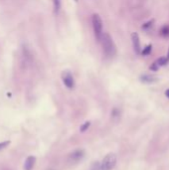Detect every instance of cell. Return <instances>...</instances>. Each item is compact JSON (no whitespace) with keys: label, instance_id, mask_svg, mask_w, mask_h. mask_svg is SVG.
<instances>
[{"label":"cell","instance_id":"7a4b0ae2","mask_svg":"<svg viewBox=\"0 0 169 170\" xmlns=\"http://www.w3.org/2000/svg\"><path fill=\"white\" fill-rule=\"evenodd\" d=\"M92 24H93L94 36L98 39V41H100L102 34H104V31H102V18L100 17V15L94 14L92 16Z\"/></svg>","mask_w":169,"mask_h":170},{"label":"cell","instance_id":"30bf717a","mask_svg":"<svg viewBox=\"0 0 169 170\" xmlns=\"http://www.w3.org/2000/svg\"><path fill=\"white\" fill-rule=\"evenodd\" d=\"M160 34H161V36H163V37H169V26L166 25L162 27V29L160 30Z\"/></svg>","mask_w":169,"mask_h":170},{"label":"cell","instance_id":"7c38bea8","mask_svg":"<svg viewBox=\"0 0 169 170\" xmlns=\"http://www.w3.org/2000/svg\"><path fill=\"white\" fill-rule=\"evenodd\" d=\"M90 127V121H86V123H83V125L80 127V131L85 132V131H86V129H88Z\"/></svg>","mask_w":169,"mask_h":170},{"label":"cell","instance_id":"5bb4252c","mask_svg":"<svg viewBox=\"0 0 169 170\" xmlns=\"http://www.w3.org/2000/svg\"><path fill=\"white\" fill-rule=\"evenodd\" d=\"M150 52H151V45H149L148 47H146L145 49H144V50L141 52V53H142V55H144V56H147L148 54L150 53Z\"/></svg>","mask_w":169,"mask_h":170},{"label":"cell","instance_id":"9a60e30c","mask_svg":"<svg viewBox=\"0 0 169 170\" xmlns=\"http://www.w3.org/2000/svg\"><path fill=\"white\" fill-rule=\"evenodd\" d=\"M10 144V141H3V142H0V150L3 148H5L7 145Z\"/></svg>","mask_w":169,"mask_h":170},{"label":"cell","instance_id":"6da1fadb","mask_svg":"<svg viewBox=\"0 0 169 170\" xmlns=\"http://www.w3.org/2000/svg\"><path fill=\"white\" fill-rule=\"evenodd\" d=\"M100 42L102 43V50H104V53L106 54V57L112 58V57L115 55V53H117V48H115L114 42L113 38L110 37V35L104 33L100 40Z\"/></svg>","mask_w":169,"mask_h":170},{"label":"cell","instance_id":"8992f818","mask_svg":"<svg viewBox=\"0 0 169 170\" xmlns=\"http://www.w3.org/2000/svg\"><path fill=\"white\" fill-rule=\"evenodd\" d=\"M131 41H133V47L135 52V54H140V40H139L137 33L131 34Z\"/></svg>","mask_w":169,"mask_h":170},{"label":"cell","instance_id":"3957f363","mask_svg":"<svg viewBox=\"0 0 169 170\" xmlns=\"http://www.w3.org/2000/svg\"><path fill=\"white\" fill-rule=\"evenodd\" d=\"M117 164V155L114 153H109L105 156L101 163L102 170H113Z\"/></svg>","mask_w":169,"mask_h":170},{"label":"cell","instance_id":"52a82bcc","mask_svg":"<svg viewBox=\"0 0 169 170\" xmlns=\"http://www.w3.org/2000/svg\"><path fill=\"white\" fill-rule=\"evenodd\" d=\"M35 162H36L35 156H33V155L28 156L25 160V162H24V166H23L24 170H32L35 165Z\"/></svg>","mask_w":169,"mask_h":170},{"label":"cell","instance_id":"5b68a950","mask_svg":"<svg viewBox=\"0 0 169 170\" xmlns=\"http://www.w3.org/2000/svg\"><path fill=\"white\" fill-rule=\"evenodd\" d=\"M62 81L66 87H67L69 90H72V89L75 88V80H74L73 75L69 71H65L62 74Z\"/></svg>","mask_w":169,"mask_h":170},{"label":"cell","instance_id":"4fadbf2b","mask_svg":"<svg viewBox=\"0 0 169 170\" xmlns=\"http://www.w3.org/2000/svg\"><path fill=\"white\" fill-rule=\"evenodd\" d=\"M90 170H102L101 169V163L98 162V161H94V162L92 164V166H90Z\"/></svg>","mask_w":169,"mask_h":170},{"label":"cell","instance_id":"e0dca14e","mask_svg":"<svg viewBox=\"0 0 169 170\" xmlns=\"http://www.w3.org/2000/svg\"><path fill=\"white\" fill-rule=\"evenodd\" d=\"M167 61H169V50H168V54H167V57H166Z\"/></svg>","mask_w":169,"mask_h":170},{"label":"cell","instance_id":"9c48e42d","mask_svg":"<svg viewBox=\"0 0 169 170\" xmlns=\"http://www.w3.org/2000/svg\"><path fill=\"white\" fill-rule=\"evenodd\" d=\"M140 81L143 83H145V84H151V83L156 82L157 79L152 75H143V76L140 77Z\"/></svg>","mask_w":169,"mask_h":170},{"label":"cell","instance_id":"8fae6325","mask_svg":"<svg viewBox=\"0 0 169 170\" xmlns=\"http://www.w3.org/2000/svg\"><path fill=\"white\" fill-rule=\"evenodd\" d=\"M53 6H54V10L56 13L60 11L61 8V0H53Z\"/></svg>","mask_w":169,"mask_h":170},{"label":"cell","instance_id":"ba28073f","mask_svg":"<svg viewBox=\"0 0 169 170\" xmlns=\"http://www.w3.org/2000/svg\"><path fill=\"white\" fill-rule=\"evenodd\" d=\"M167 62H168V61H167L166 58H164V57H161V58L157 59L153 64H152V66L150 67V69H151L152 71H157L160 67H162V66H164V65H166Z\"/></svg>","mask_w":169,"mask_h":170},{"label":"cell","instance_id":"ac0fdd59","mask_svg":"<svg viewBox=\"0 0 169 170\" xmlns=\"http://www.w3.org/2000/svg\"><path fill=\"white\" fill-rule=\"evenodd\" d=\"M75 1H76V2H77V1H78V0H75Z\"/></svg>","mask_w":169,"mask_h":170},{"label":"cell","instance_id":"2e32d148","mask_svg":"<svg viewBox=\"0 0 169 170\" xmlns=\"http://www.w3.org/2000/svg\"><path fill=\"white\" fill-rule=\"evenodd\" d=\"M165 95H166V96H167V98L169 99V89H168V90L165 92Z\"/></svg>","mask_w":169,"mask_h":170},{"label":"cell","instance_id":"277c9868","mask_svg":"<svg viewBox=\"0 0 169 170\" xmlns=\"http://www.w3.org/2000/svg\"><path fill=\"white\" fill-rule=\"evenodd\" d=\"M85 157V150L84 149H77L71 152L68 156V161L71 164H76L83 159Z\"/></svg>","mask_w":169,"mask_h":170}]
</instances>
